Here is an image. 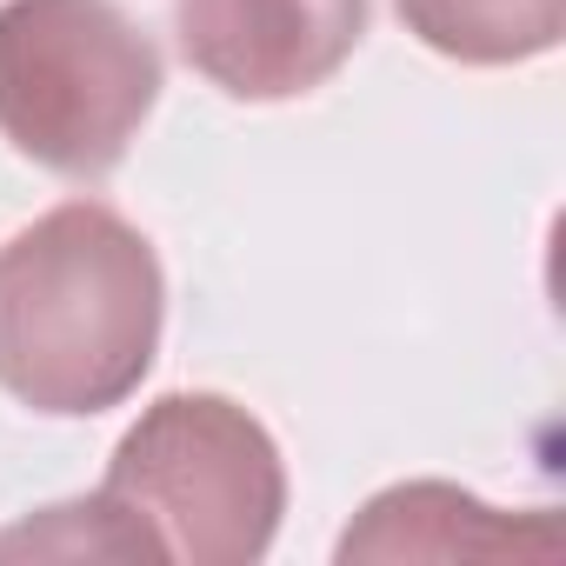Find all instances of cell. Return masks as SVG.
Here are the masks:
<instances>
[{
	"mask_svg": "<svg viewBox=\"0 0 566 566\" xmlns=\"http://www.w3.org/2000/svg\"><path fill=\"white\" fill-rule=\"evenodd\" d=\"M480 553H559L546 513H500L447 480L387 486L340 533V559H480Z\"/></svg>",
	"mask_w": 566,
	"mask_h": 566,
	"instance_id": "5",
	"label": "cell"
},
{
	"mask_svg": "<svg viewBox=\"0 0 566 566\" xmlns=\"http://www.w3.org/2000/svg\"><path fill=\"white\" fill-rule=\"evenodd\" d=\"M167 321V280L134 220L67 200L0 247V387L54 420L140 394Z\"/></svg>",
	"mask_w": 566,
	"mask_h": 566,
	"instance_id": "1",
	"label": "cell"
},
{
	"mask_svg": "<svg viewBox=\"0 0 566 566\" xmlns=\"http://www.w3.org/2000/svg\"><path fill=\"white\" fill-rule=\"evenodd\" d=\"M174 34L227 101H301L354 61L367 0H174Z\"/></svg>",
	"mask_w": 566,
	"mask_h": 566,
	"instance_id": "4",
	"label": "cell"
},
{
	"mask_svg": "<svg viewBox=\"0 0 566 566\" xmlns=\"http://www.w3.org/2000/svg\"><path fill=\"white\" fill-rule=\"evenodd\" d=\"M28 553H41V559H81V553L87 559H160L154 539L107 493L67 500V506H41L14 533H0V559H28Z\"/></svg>",
	"mask_w": 566,
	"mask_h": 566,
	"instance_id": "7",
	"label": "cell"
},
{
	"mask_svg": "<svg viewBox=\"0 0 566 566\" xmlns=\"http://www.w3.org/2000/svg\"><path fill=\"white\" fill-rule=\"evenodd\" d=\"M101 493L180 566H253L287 513L273 433L227 394H167L114 447Z\"/></svg>",
	"mask_w": 566,
	"mask_h": 566,
	"instance_id": "2",
	"label": "cell"
},
{
	"mask_svg": "<svg viewBox=\"0 0 566 566\" xmlns=\"http://www.w3.org/2000/svg\"><path fill=\"white\" fill-rule=\"evenodd\" d=\"M407 34L460 67H513L553 54L566 34V0H394Z\"/></svg>",
	"mask_w": 566,
	"mask_h": 566,
	"instance_id": "6",
	"label": "cell"
},
{
	"mask_svg": "<svg viewBox=\"0 0 566 566\" xmlns=\"http://www.w3.org/2000/svg\"><path fill=\"white\" fill-rule=\"evenodd\" d=\"M160 101V48L114 0H8L0 8V134L61 180L127 160Z\"/></svg>",
	"mask_w": 566,
	"mask_h": 566,
	"instance_id": "3",
	"label": "cell"
}]
</instances>
